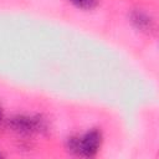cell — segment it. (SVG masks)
Returning <instances> with one entry per match:
<instances>
[{"label": "cell", "instance_id": "obj_1", "mask_svg": "<svg viewBox=\"0 0 159 159\" xmlns=\"http://www.w3.org/2000/svg\"><path fill=\"white\" fill-rule=\"evenodd\" d=\"M9 128L21 135H31L34 133H43L47 130V120L42 116L16 114L9 118Z\"/></svg>", "mask_w": 159, "mask_h": 159}, {"label": "cell", "instance_id": "obj_2", "mask_svg": "<svg viewBox=\"0 0 159 159\" xmlns=\"http://www.w3.org/2000/svg\"><path fill=\"white\" fill-rule=\"evenodd\" d=\"M103 135L102 132L97 128H92L87 130L82 137H80V155L82 157H94L101 145H102Z\"/></svg>", "mask_w": 159, "mask_h": 159}, {"label": "cell", "instance_id": "obj_3", "mask_svg": "<svg viewBox=\"0 0 159 159\" xmlns=\"http://www.w3.org/2000/svg\"><path fill=\"white\" fill-rule=\"evenodd\" d=\"M130 24L143 34H152L155 30L154 17L142 9H134L129 14Z\"/></svg>", "mask_w": 159, "mask_h": 159}, {"label": "cell", "instance_id": "obj_4", "mask_svg": "<svg viewBox=\"0 0 159 159\" xmlns=\"http://www.w3.org/2000/svg\"><path fill=\"white\" fill-rule=\"evenodd\" d=\"M73 6L81 10H93L98 6L99 0H68Z\"/></svg>", "mask_w": 159, "mask_h": 159}, {"label": "cell", "instance_id": "obj_5", "mask_svg": "<svg viewBox=\"0 0 159 159\" xmlns=\"http://www.w3.org/2000/svg\"><path fill=\"white\" fill-rule=\"evenodd\" d=\"M66 148L70 153L80 155V137L77 135H71L66 140Z\"/></svg>", "mask_w": 159, "mask_h": 159}, {"label": "cell", "instance_id": "obj_6", "mask_svg": "<svg viewBox=\"0 0 159 159\" xmlns=\"http://www.w3.org/2000/svg\"><path fill=\"white\" fill-rule=\"evenodd\" d=\"M2 119H4V113H2V109H1V107H0V123L2 122Z\"/></svg>", "mask_w": 159, "mask_h": 159}, {"label": "cell", "instance_id": "obj_7", "mask_svg": "<svg viewBox=\"0 0 159 159\" xmlns=\"http://www.w3.org/2000/svg\"><path fill=\"white\" fill-rule=\"evenodd\" d=\"M2 157H4V155H2V154H1V153H0V158H2Z\"/></svg>", "mask_w": 159, "mask_h": 159}]
</instances>
